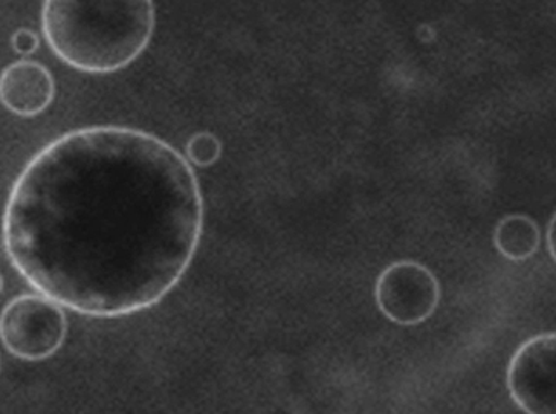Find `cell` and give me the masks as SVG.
Here are the masks:
<instances>
[{
    "instance_id": "obj_1",
    "label": "cell",
    "mask_w": 556,
    "mask_h": 414,
    "mask_svg": "<svg viewBox=\"0 0 556 414\" xmlns=\"http://www.w3.org/2000/svg\"><path fill=\"white\" fill-rule=\"evenodd\" d=\"M204 199L190 161L129 127L72 130L25 165L9 193L4 245L17 274L87 318L152 309L190 269Z\"/></svg>"
},
{
    "instance_id": "obj_2",
    "label": "cell",
    "mask_w": 556,
    "mask_h": 414,
    "mask_svg": "<svg viewBox=\"0 0 556 414\" xmlns=\"http://www.w3.org/2000/svg\"><path fill=\"white\" fill-rule=\"evenodd\" d=\"M43 39L58 60L83 74H115L135 63L155 31L150 0H46Z\"/></svg>"
},
{
    "instance_id": "obj_3",
    "label": "cell",
    "mask_w": 556,
    "mask_h": 414,
    "mask_svg": "<svg viewBox=\"0 0 556 414\" xmlns=\"http://www.w3.org/2000/svg\"><path fill=\"white\" fill-rule=\"evenodd\" d=\"M68 333L60 303L43 295H20L5 306L0 337L14 358L37 363L56 354Z\"/></svg>"
},
{
    "instance_id": "obj_4",
    "label": "cell",
    "mask_w": 556,
    "mask_h": 414,
    "mask_svg": "<svg viewBox=\"0 0 556 414\" xmlns=\"http://www.w3.org/2000/svg\"><path fill=\"white\" fill-rule=\"evenodd\" d=\"M374 297L381 314L400 326H416L439 309L442 289L430 269L416 260H399L379 274Z\"/></svg>"
},
{
    "instance_id": "obj_5",
    "label": "cell",
    "mask_w": 556,
    "mask_h": 414,
    "mask_svg": "<svg viewBox=\"0 0 556 414\" xmlns=\"http://www.w3.org/2000/svg\"><path fill=\"white\" fill-rule=\"evenodd\" d=\"M509 398L526 414H556V332L523 341L506 370Z\"/></svg>"
},
{
    "instance_id": "obj_6",
    "label": "cell",
    "mask_w": 556,
    "mask_h": 414,
    "mask_svg": "<svg viewBox=\"0 0 556 414\" xmlns=\"http://www.w3.org/2000/svg\"><path fill=\"white\" fill-rule=\"evenodd\" d=\"M56 82L46 66L35 61H16L2 72L0 100L17 117L31 118L51 106Z\"/></svg>"
},
{
    "instance_id": "obj_7",
    "label": "cell",
    "mask_w": 556,
    "mask_h": 414,
    "mask_svg": "<svg viewBox=\"0 0 556 414\" xmlns=\"http://www.w3.org/2000/svg\"><path fill=\"white\" fill-rule=\"evenodd\" d=\"M494 246L504 259L526 262L541 246L538 222L523 214L503 217L494 229Z\"/></svg>"
},
{
    "instance_id": "obj_8",
    "label": "cell",
    "mask_w": 556,
    "mask_h": 414,
    "mask_svg": "<svg viewBox=\"0 0 556 414\" xmlns=\"http://www.w3.org/2000/svg\"><path fill=\"white\" fill-rule=\"evenodd\" d=\"M187 160L190 165H195L200 169H207L219 161L223 155L222 139L217 138L213 132H199L188 139Z\"/></svg>"
},
{
    "instance_id": "obj_9",
    "label": "cell",
    "mask_w": 556,
    "mask_h": 414,
    "mask_svg": "<svg viewBox=\"0 0 556 414\" xmlns=\"http://www.w3.org/2000/svg\"><path fill=\"white\" fill-rule=\"evenodd\" d=\"M11 46H13L14 52L20 56H30L34 54L40 46L39 35L28 30V28H22L13 35L11 39Z\"/></svg>"
},
{
    "instance_id": "obj_10",
    "label": "cell",
    "mask_w": 556,
    "mask_h": 414,
    "mask_svg": "<svg viewBox=\"0 0 556 414\" xmlns=\"http://www.w3.org/2000/svg\"><path fill=\"white\" fill-rule=\"evenodd\" d=\"M546 243L547 251L552 255L553 262L556 263V211L555 216L549 220V224H547Z\"/></svg>"
}]
</instances>
